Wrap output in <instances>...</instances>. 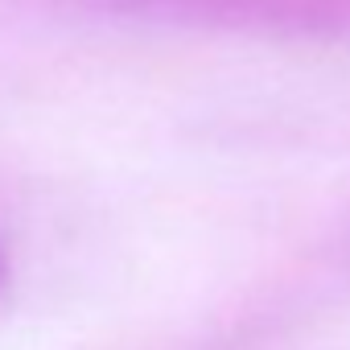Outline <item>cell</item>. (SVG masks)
<instances>
[{
    "instance_id": "obj_1",
    "label": "cell",
    "mask_w": 350,
    "mask_h": 350,
    "mask_svg": "<svg viewBox=\"0 0 350 350\" xmlns=\"http://www.w3.org/2000/svg\"><path fill=\"white\" fill-rule=\"evenodd\" d=\"M99 5L169 25L350 46V0H99Z\"/></svg>"
},
{
    "instance_id": "obj_2",
    "label": "cell",
    "mask_w": 350,
    "mask_h": 350,
    "mask_svg": "<svg viewBox=\"0 0 350 350\" xmlns=\"http://www.w3.org/2000/svg\"><path fill=\"white\" fill-rule=\"evenodd\" d=\"M325 276H342V280H350V227H346V235L338 239V247L329 252Z\"/></svg>"
},
{
    "instance_id": "obj_3",
    "label": "cell",
    "mask_w": 350,
    "mask_h": 350,
    "mask_svg": "<svg viewBox=\"0 0 350 350\" xmlns=\"http://www.w3.org/2000/svg\"><path fill=\"white\" fill-rule=\"evenodd\" d=\"M0 280H5V256H0Z\"/></svg>"
}]
</instances>
